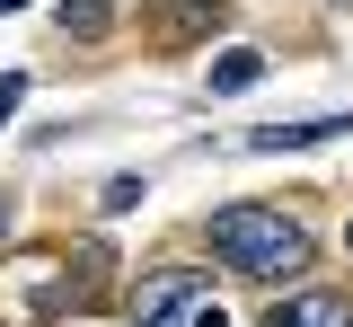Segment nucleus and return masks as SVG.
<instances>
[{"label": "nucleus", "instance_id": "nucleus-9", "mask_svg": "<svg viewBox=\"0 0 353 327\" xmlns=\"http://www.w3.org/2000/svg\"><path fill=\"white\" fill-rule=\"evenodd\" d=\"M0 9H27V0H0Z\"/></svg>", "mask_w": 353, "mask_h": 327}, {"label": "nucleus", "instance_id": "nucleus-1", "mask_svg": "<svg viewBox=\"0 0 353 327\" xmlns=\"http://www.w3.org/2000/svg\"><path fill=\"white\" fill-rule=\"evenodd\" d=\"M212 257L248 283H274V275L309 266V230L292 212H274V204H230V212H212Z\"/></svg>", "mask_w": 353, "mask_h": 327}, {"label": "nucleus", "instance_id": "nucleus-8", "mask_svg": "<svg viewBox=\"0 0 353 327\" xmlns=\"http://www.w3.org/2000/svg\"><path fill=\"white\" fill-rule=\"evenodd\" d=\"M18 97H27V71H0V124L18 115Z\"/></svg>", "mask_w": 353, "mask_h": 327}, {"label": "nucleus", "instance_id": "nucleus-3", "mask_svg": "<svg viewBox=\"0 0 353 327\" xmlns=\"http://www.w3.org/2000/svg\"><path fill=\"white\" fill-rule=\"evenodd\" d=\"M265 327H353V301L345 292H292Z\"/></svg>", "mask_w": 353, "mask_h": 327}, {"label": "nucleus", "instance_id": "nucleus-7", "mask_svg": "<svg viewBox=\"0 0 353 327\" xmlns=\"http://www.w3.org/2000/svg\"><path fill=\"white\" fill-rule=\"evenodd\" d=\"M106 0H62V36H106Z\"/></svg>", "mask_w": 353, "mask_h": 327}, {"label": "nucleus", "instance_id": "nucleus-6", "mask_svg": "<svg viewBox=\"0 0 353 327\" xmlns=\"http://www.w3.org/2000/svg\"><path fill=\"white\" fill-rule=\"evenodd\" d=\"M203 80H212L221 97H230V89H256V80H265V53H256V45H230L212 71H203Z\"/></svg>", "mask_w": 353, "mask_h": 327}, {"label": "nucleus", "instance_id": "nucleus-10", "mask_svg": "<svg viewBox=\"0 0 353 327\" xmlns=\"http://www.w3.org/2000/svg\"><path fill=\"white\" fill-rule=\"evenodd\" d=\"M345 239H353V230H345Z\"/></svg>", "mask_w": 353, "mask_h": 327}, {"label": "nucleus", "instance_id": "nucleus-5", "mask_svg": "<svg viewBox=\"0 0 353 327\" xmlns=\"http://www.w3.org/2000/svg\"><path fill=\"white\" fill-rule=\"evenodd\" d=\"M327 133H353V115H318V124H256L248 150H309V141H327Z\"/></svg>", "mask_w": 353, "mask_h": 327}, {"label": "nucleus", "instance_id": "nucleus-4", "mask_svg": "<svg viewBox=\"0 0 353 327\" xmlns=\"http://www.w3.org/2000/svg\"><path fill=\"white\" fill-rule=\"evenodd\" d=\"M221 9H230V0H159V36H168V45H194V36L221 27Z\"/></svg>", "mask_w": 353, "mask_h": 327}, {"label": "nucleus", "instance_id": "nucleus-2", "mask_svg": "<svg viewBox=\"0 0 353 327\" xmlns=\"http://www.w3.org/2000/svg\"><path fill=\"white\" fill-rule=\"evenodd\" d=\"M132 319L141 327H230L212 301V283L185 275V266H159V275H141V292H132Z\"/></svg>", "mask_w": 353, "mask_h": 327}]
</instances>
